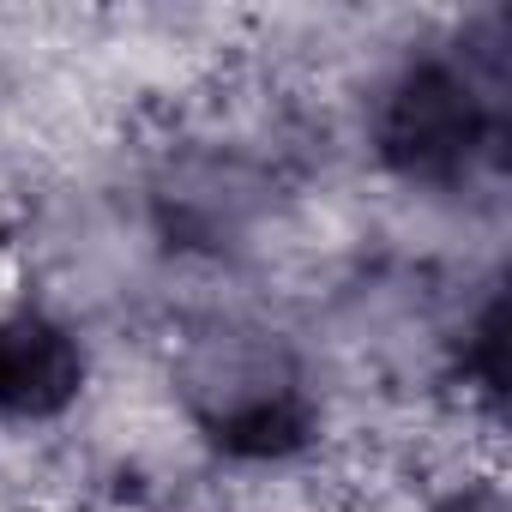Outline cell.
Listing matches in <instances>:
<instances>
[{"label": "cell", "mask_w": 512, "mask_h": 512, "mask_svg": "<svg viewBox=\"0 0 512 512\" xmlns=\"http://www.w3.org/2000/svg\"><path fill=\"white\" fill-rule=\"evenodd\" d=\"M362 145L416 199H476L512 169V13L482 7L404 49L362 103Z\"/></svg>", "instance_id": "cell-1"}, {"label": "cell", "mask_w": 512, "mask_h": 512, "mask_svg": "<svg viewBox=\"0 0 512 512\" xmlns=\"http://www.w3.org/2000/svg\"><path fill=\"white\" fill-rule=\"evenodd\" d=\"M169 398L187 434L223 464H290L326 434L320 350L253 308H199L181 320Z\"/></svg>", "instance_id": "cell-2"}, {"label": "cell", "mask_w": 512, "mask_h": 512, "mask_svg": "<svg viewBox=\"0 0 512 512\" xmlns=\"http://www.w3.org/2000/svg\"><path fill=\"white\" fill-rule=\"evenodd\" d=\"M290 199L296 169L284 145L247 133H187L145 157L127 193V223L163 266L229 272L253 260Z\"/></svg>", "instance_id": "cell-3"}, {"label": "cell", "mask_w": 512, "mask_h": 512, "mask_svg": "<svg viewBox=\"0 0 512 512\" xmlns=\"http://www.w3.org/2000/svg\"><path fill=\"white\" fill-rule=\"evenodd\" d=\"M91 386V344L85 332L49 302L0 308V422L43 428L79 410Z\"/></svg>", "instance_id": "cell-4"}, {"label": "cell", "mask_w": 512, "mask_h": 512, "mask_svg": "<svg viewBox=\"0 0 512 512\" xmlns=\"http://www.w3.org/2000/svg\"><path fill=\"white\" fill-rule=\"evenodd\" d=\"M428 512H506V488L500 476H458L428 500Z\"/></svg>", "instance_id": "cell-5"}]
</instances>
